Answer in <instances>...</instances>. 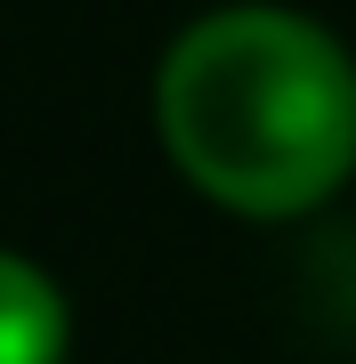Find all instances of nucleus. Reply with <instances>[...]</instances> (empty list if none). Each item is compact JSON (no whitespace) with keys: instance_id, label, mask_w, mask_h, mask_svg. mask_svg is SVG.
<instances>
[{"instance_id":"f257e3e1","label":"nucleus","mask_w":356,"mask_h":364,"mask_svg":"<svg viewBox=\"0 0 356 364\" xmlns=\"http://www.w3.org/2000/svg\"><path fill=\"white\" fill-rule=\"evenodd\" d=\"M154 122L211 203L300 219L356 170V57L291 9H219L171 41Z\"/></svg>"},{"instance_id":"f03ea898","label":"nucleus","mask_w":356,"mask_h":364,"mask_svg":"<svg viewBox=\"0 0 356 364\" xmlns=\"http://www.w3.org/2000/svg\"><path fill=\"white\" fill-rule=\"evenodd\" d=\"M65 299L33 259L0 251V364H65Z\"/></svg>"}]
</instances>
